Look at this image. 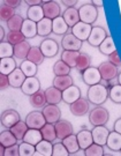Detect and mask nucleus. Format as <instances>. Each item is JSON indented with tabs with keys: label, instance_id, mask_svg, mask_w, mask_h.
Instances as JSON below:
<instances>
[{
	"label": "nucleus",
	"instance_id": "de8ad7c7",
	"mask_svg": "<svg viewBox=\"0 0 121 156\" xmlns=\"http://www.w3.org/2000/svg\"><path fill=\"white\" fill-rule=\"evenodd\" d=\"M109 97L112 102L121 104V86L120 84H114L112 86L109 90Z\"/></svg>",
	"mask_w": 121,
	"mask_h": 156
},
{
	"label": "nucleus",
	"instance_id": "3c124183",
	"mask_svg": "<svg viewBox=\"0 0 121 156\" xmlns=\"http://www.w3.org/2000/svg\"><path fill=\"white\" fill-rule=\"evenodd\" d=\"M14 15H15L14 8H12V7H9V6H7V5L1 6V8H0V19H1L2 21L8 22Z\"/></svg>",
	"mask_w": 121,
	"mask_h": 156
},
{
	"label": "nucleus",
	"instance_id": "c03bdc74",
	"mask_svg": "<svg viewBox=\"0 0 121 156\" xmlns=\"http://www.w3.org/2000/svg\"><path fill=\"white\" fill-rule=\"evenodd\" d=\"M14 56V45L8 42H1L0 43V59L4 58H13Z\"/></svg>",
	"mask_w": 121,
	"mask_h": 156
},
{
	"label": "nucleus",
	"instance_id": "79ce46f5",
	"mask_svg": "<svg viewBox=\"0 0 121 156\" xmlns=\"http://www.w3.org/2000/svg\"><path fill=\"white\" fill-rule=\"evenodd\" d=\"M23 22H24V19H23L21 15L15 14V15L7 22V27L9 29V31H21Z\"/></svg>",
	"mask_w": 121,
	"mask_h": 156
},
{
	"label": "nucleus",
	"instance_id": "58836bf2",
	"mask_svg": "<svg viewBox=\"0 0 121 156\" xmlns=\"http://www.w3.org/2000/svg\"><path fill=\"white\" fill-rule=\"evenodd\" d=\"M40 132H42V135H43V139L44 140L53 142L57 139V131H55L54 124L46 123L43 127L40 128Z\"/></svg>",
	"mask_w": 121,
	"mask_h": 156
},
{
	"label": "nucleus",
	"instance_id": "a18cd8bd",
	"mask_svg": "<svg viewBox=\"0 0 121 156\" xmlns=\"http://www.w3.org/2000/svg\"><path fill=\"white\" fill-rule=\"evenodd\" d=\"M23 41H26V37L23 36V34L21 31H9L6 36V42L11 43L14 46L22 43Z\"/></svg>",
	"mask_w": 121,
	"mask_h": 156
},
{
	"label": "nucleus",
	"instance_id": "4468645a",
	"mask_svg": "<svg viewBox=\"0 0 121 156\" xmlns=\"http://www.w3.org/2000/svg\"><path fill=\"white\" fill-rule=\"evenodd\" d=\"M92 138H94V142L95 144H98L100 146H106V142H107V138H109V134H110V131L107 129V127L105 125H100V126H94L92 131Z\"/></svg>",
	"mask_w": 121,
	"mask_h": 156
},
{
	"label": "nucleus",
	"instance_id": "9d476101",
	"mask_svg": "<svg viewBox=\"0 0 121 156\" xmlns=\"http://www.w3.org/2000/svg\"><path fill=\"white\" fill-rule=\"evenodd\" d=\"M39 48H40V50H42L45 58H53L59 52V45H58V43L55 42L54 39L52 38L44 39L40 43Z\"/></svg>",
	"mask_w": 121,
	"mask_h": 156
},
{
	"label": "nucleus",
	"instance_id": "a211bd4d",
	"mask_svg": "<svg viewBox=\"0 0 121 156\" xmlns=\"http://www.w3.org/2000/svg\"><path fill=\"white\" fill-rule=\"evenodd\" d=\"M45 98H46V104H53L58 105L62 101V91L59 90L55 87H50L47 89H45Z\"/></svg>",
	"mask_w": 121,
	"mask_h": 156
},
{
	"label": "nucleus",
	"instance_id": "37998d69",
	"mask_svg": "<svg viewBox=\"0 0 121 156\" xmlns=\"http://www.w3.org/2000/svg\"><path fill=\"white\" fill-rule=\"evenodd\" d=\"M71 67L67 65L66 62H64L62 60H58L53 66V73L55 76H61V75H69L71 73Z\"/></svg>",
	"mask_w": 121,
	"mask_h": 156
},
{
	"label": "nucleus",
	"instance_id": "5fc2aeb1",
	"mask_svg": "<svg viewBox=\"0 0 121 156\" xmlns=\"http://www.w3.org/2000/svg\"><path fill=\"white\" fill-rule=\"evenodd\" d=\"M109 62H110L111 64H113L114 66L121 67V59H120V57H119L118 51L113 52L112 55H110V56H109Z\"/></svg>",
	"mask_w": 121,
	"mask_h": 156
},
{
	"label": "nucleus",
	"instance_id": "ddd939ff",
	"mask_svg": "<svg viewBox=\"0 0 121 156\" xmlns=\"http://www.w3.org/2000/svg\"><path fill=\"white\" fill-rule=\"evenodd\" d=\"M98 69L100 73V76H102V80H105V81H111L118 75V67L114 66L113 64H111L110 62H102L99 65Z\"/></svg>",
	"mask_w": 121,
	"mask_h": 156
},
{
	"label": "nucleus",
	"instance_id": "a19ab883",
	"mask_svg": "<svg viewBox=\"0 0 121 156\" xmlns=\"http://www.w3.org/2000/svg\"><path fill=\"white\" fill-rule=\"evenodd\" d=\"M30 98V104L35 108H42V106H45L46 104V98H45V91L43 90H39L37 93H35L33 95L29 96Z\"/></svg>",
	"mask_w": 121,
	"mask_h": 156
},
{
	"label": "nucleus",
	"instance_id": "13d9d810",
	"mask_svg": "<svg viewBox=\"0 0 121 156\" xmlns=\"http://www.w3.org/2000/svg\"><path fill=\"white\" fill-rule=\"evenodd\" d=\"M24 4H27L29 7L31 6H42L43 5V0H26L23 1Z\"/></svg>",
	"mask_w": 121,
	"mask_h": 156
},
{
	"label": "nucleus",
	"instance_id": "393cba45",
	"mask_svg": "<svg viewBox=\"0 0 121 156\" xmlns=\"http://www.w3.org/2000/svg\"><path fill=\"white\" fill-rule=\"evenodd\" d=\"M107 148L113 151H121V134L112 131L109 134L107 138V142H106Z\"/></svg>",
	"mask_w": 121,
	"mask_h": 156
},
{
	"label": "nucleus",
	"instance_id": "f8f14e48",
	"mask_svg": "<svg viewBox=\"0 0 121 156\" xmlns=\"http://www.w3.org/2000/svg\"><path fill=\"white\" fill-rule=\"evenodd\" d=\"M107 36L109 35H107V33H106V30L104 28H102V27H94L92 30H91L90 36H89L88 43L91 46L99 48V45L104 42Z\"/></svg>",
	"mask_w": 121,
	"mask_h": 156
},
{
	"label": "nucleus",
	"instance_id": "0e129e2a",
	"mask_svg": "<svg viewBox=\"0 0 121 156\" xmlns=\"http://www.w3.org/2000/svg\"><path fill=\"white\" fill-rule=\"evenodd\" d=\"M5 39V29L4 27H0V42H4Z\"/></svg>",
	"mask_w": 121,
	"mask_h": 156
},
{
	"label": "nucleus",
	"instance_id": "6ab92c4d",
	"mask_svg": "<svg viewBox=\"0 0 121 156\" xmlns=\"http://www.w3.org/2000/svg\"><path fill=\"white\" fill-rule=\"evenodd\" d=\"M81 97V90L76 86H71L69 88H67L66 90L62 91V101L66 103V104H72L75 101H77Z\"/></svg>",
	"mask_w": 121,
	"mask_h": 156
},
{
	"label": "nucleus",
	"instance_id": "7c9ffc66",
	"mask_svg": "<svg viewBox=\"0 0 121 156\" xmlns=\"http://www.w3.org/2000/svg\"><path fill=\"white\" fill-rule=\"evenodd\" d=\"M73 86V79L71 75H61V76H55L53 80V87L58 88L59 90L64 91L67 88Z\"/></svg>",
	"mask_w": 121,
	"mask_h": 156
},
{
	"label": "nucleus",
	"instance_id": "423d86ee",
	"mask_svg": "<svg viewBox=\"0 0 121 156\" xmlns=\"http://www.w3.org/2000/svg\"><path fill=\"white\" fill-rule=\"evenodd\" d=\"M89 109H90V102L88 101V98H83V97H80L77 101H75L74 103H72L69 105V110L72 112L74 116L76 117H83L85 116L89 112Z\"/></svg>",
	"mask_w": 121,
	"mask_h": 156
},
{
	"label": "nucleus",
	"instance_id": "e433bc0d",
	"mask_svg": "<svg viewBox=\"0 0 121 156\" xmlns=\"http://www.w3.org/2000/svg\"><path fill=\"white\" fill-rule=\"evenodd\" d=\"M98 49L100 51V53H103L105 56H110L113 52H116V44H114V41L112 38V36H107L105 38L104 42L99 45Z\"/></svg>",
	"mask_w": 121,
	"mask_h": 156
},
{
	"label": "nucleus",
	"instance_id": "b1692460",
	"mask_svg": "<svg viewBox=\"0 0 121 156\" xmlns=\"http://www.w3.org/2000/svg\"><path fill=\"white\" fill-rule=\"evenodd\" d=\"M21 33L23 34V36L26 38H33L36 37L38 34H37V23L29 20V19H26L24 22H23L22 29H21Z\"/></svg>",
	"mask_w": 121,
	"mask_h": 156
},
{
	"label": "nucleus",
	"instance_id": "20e7f679",
	"mask_svg": "<svg viewBox=\"0 0 121 156\" xmlns=\"http://www.w3.org/2000/svg\"><path fill=\"white\" fill-rule=\"evenodd\" d=\"M92 28H94L92 24L83 23L80 21V22L77 23V24H75L72 28V34L76 38L80 39V41H82V42H88L89 36H90V34H91Z\"/></svg>",
	"mask_w": 121,
	"mask_h": 156
},
{
	"label": "nucleus",
	"instance_id": "1a4fd4ad",
	"mask_svg": "<svg viewBox=\"0 0 121 156\" xmlns=\"http://www.w3.org/2000/svg\"><path fill=\"white\" fill-rule=\"evenodd\" d=\"M82 41L76 38L72 33L64 35V37L61 39V45L64 50L66 51H80L82 48Z\"/></svg>",
	"mask_w": 121,
	"mask_h": 156
},
{
	"label": "nucleus",
	"instance_id": "0eeeda50",
	"mask_svg": "<svg viewBox=\"0 0 121 156\" xmlns=\"http://www.w3.org/2000/svg\"><path fill=\"white\" fill-rule=\"evenodd\" d=\"M82 79L83 82L85 84L90 86H94V84H98L102 82V76H100V73L97 67L90 66L89 68H87L85 71L82 72Z\"/></svg>",
	"mask_w": 121,
	"mask_h": 156
},
{
	"label": "nucleus",
	"instance_id": "603ef678",
	"mask_svg": "<svg viewBox=\"0 0 121 156\" xmlns=\"http://www.w3.org/2000/svg\"><path fill=\"white\" fill-rule=\"evenodd\" d=\"M52 156H69V151H67V148L62 142L54 144L53 145V154Z\"/></svg>",
	"mask_w": 121,
	"mask_h": 156
},
{
	"label": "nucleus",
	"instance_id": "a878e982",
	"mask_svg": "<svg viewBox=\"0 0 121 156\" xmlns=\"http://www.w3.org/2000/svg\"><path fill=\"white\" fill-rule=\"evenodd\" d=\"M80 51H64L61 53V60L66 62L71 68H75L77 64V59L80 57Z\"/></svg>",
	"mask_w": 121,
	"mask_h": 156
},
{
	"label": "nucleus",
	"instance_id": "2f4dec72",
	"mask_svg": "<svg viewBox=\"0 0 121 156\" xmlns=\"http://www.w3.org/2000/svg\"><path fill=\"white\" fill-rule=\"evenodd\" d=\"M61 142L65 145V147L67 148V151H69V155H72L73 153H75L80 149V145H78V141H77L76 134H71L66 136L65 139L61 140Z\"/></svg>",
	"mask_w": 121,
	"mask_h": 156
},
{
	"label": "nucleus",
	"instance_id": "4be33fe9",
	"mask_svg": "<svg viewBox=\"0 0 121 156\" xmlns=\"http://www.w3.org/2000/svg\"><path fill=\"white\" fill-rule=\"evenodd\" d=\"M64 20L66 21V23L68 24L69 28H73L75 24L80 22V14H78V9H76L75 7H71V8H67L66 11L64 12L62 14Z\"/></svg>",
	"mask_w": 121,
	"mask_h": 156
},
{
	"label": "nucleus",
	"instance_id": "7ed1b4c3",
	"mask_svg": "<svg viewBox=\"0 0 121 156\" xmlns=\"http://www.w3.org/2000/svg\"><path fill=\"white\" fill-rule=\"evenodd\" d=\"M78 14H80L81 22L88 23V24H94L98 17L97 8L91 4H85V5L81 6L78 9Z\"/></svg>",
	"mask_w": 121,
	"mask_h": 156
},
{
	"label": "nucleus",
	"instance_id": "680f3d73",
	"mask_svg": "<svg viewBox=\"0 0 121 156\" xmlns=\"http://www.w3.org/2000/svg\"><path fill=\"white\" fill-rule=\"evenodd\" d=\"M90 4H91V5H94L96 8H97V7H102V6L104 5L103 0H94V1H91Z\"/></svg>",
	"mask_w": 121,
	"mask_h": 156
},
{
	"label": "nucleus",
	"instance_id": "09e8293b",
	"mask_svg": "<svg viewBox=\"0 0 121 156\" xmlns=\"http://www.w3.org/2000/svg\"><path fill=\"white\" fill-rule=\"evenodd\" d=\"M104 148L98 144H92L85 149V156H104Z\"/></svg>",
	"mask_w": 121,
	"mask_h": 156
},
{
	"label": "nucleus",
	"instance_id": "4d7b16f0",
	"mask_svg": "<svg viewBox=\"0 0 121 156\" xmlns=\"http://www.w3.org/2000/svg\"><path fill=\"white\" fill-rule=\"evenodd\" d=\"M22 2L23 1H21V0H5V1H4V5L9 6L12 8H16V7H19Z\"/></svg>",
	"mask_w": 121,
	"mask_h": 156
},
{
	"label": "nucleus",
	"instance_id": "69168bd1",
	"mask_svg": "<svg viewBox=\"0 0 121 156\" xmlns=\"http://www.w3.org/2000/svg\"><path fill=\"white\" fill-rule=\"evenodd\" d=\"M5 149H6L5 146H2L0 144V156H5Z\"/></svg>",
	"mask_w": 121,
	"mask_h": 156
},
{
	"label": "nucleus",
	"instance_id": "338daca9",
	"mask_svg": "<svg viewBox=\"0 0 121 156\" xmlns=\"http://www.w3.org/2000/svg\"><path fill=\"white\" fill-rule=\"evenodd\" d=\"M118 84H120L121 86V73L118 75Z\"/></svg>",
	"mask_w": 121,
	"mask_h": 156
},
{
	"label": "nucleus",
	"instance_id": "bf43d9fd",
	"mask_svg": "<svg viewBox=\"0 0 121 156\" xmlns=\"http://www.w3.org/2000/svg\"><path fill=\"white\" fill-rule=\"evenodd\" d=\"M61 4H64L65 6H67L68 8H71V7H74V5H76L77 4V0H62L61 1Z\"/></svg>",
	"mask_w": 121,
	"mask_h": 156
},
{
	"label": "nucleus",
	"instance_id": "f3484780",
	"mask_svg": "<svg viewBox=\"0 0 121 156\" xmlns=\"http://www.w3.org/2000/svg\"><path fill=\"white\" fill-rule=\"evenodd\" d=\"M55 131H57V139L62 140L66 136L73 134V125L68 120H59L54 124Z\"/></svg>",
	"mask_w": 121,
	"mask_h": 156
},
{
	"label": "nucleus",
	"instance_id": "cd10ccee",
	"mask_svg": "<svg viewBox=\"0 0 121 156\" xmlns=\"http://www.w3.org/2000/svg\"><path fill=\"white\" fill-rule=\"evenodd\" d=\"M43 140V135L40 129H35V128H29L27 131V133L23 138V141H26L28 144L36 146L37 144H39Z\"/></svg>",
	"mask_w": 121,
	"mask_h": 156
},
{
	"label": "nucleus",
	"instance_id": "c756f323",
	"mask_svg": "<svg viewBox=\"0 0 121 156\" xmlns=\"http://www.w3.org/2000/svg\"><path fill=\"white\" fill-rule=\"evenodd\" d=\"M52 28H53V34H55V35H66V34H68L67 31H68L69 27L61 15V16L52 20Z\"/></svg>",
	"mask_w": 121,
	"mask_h": 156
},
{
	"label": "nucleus",
	"instance_id": "dca6fc26",
	"mask_svg": "<svg viewBox=\"0 0 121 156\" xmlns=\"http://www.w3.org/2000/svg\"><path fill=\"white\" fill-rule=\"evenodd\" d=\"M21 90L24 95L31 96L35 93H37L40 90V82L36 76H31V78H27L24 83L21 87Z\"/></svg>",
	"mask_w": 121,
	"mask_h": 156
},
{
	"label": "nucleus",
	"instance_id": "f03ea898",
	"mask_svg": "<svg viewBox=\"0 0 121 156\" xmlns=\"http://www.w3.org/2000/svg\"><path fill=\"white\" fill-rule=\"evenodd\" d=\"M109 118H110L109 111L103 106H97L89 113V122L92 126L105 125L109 122Z\"/></svg>",
	"mask_w": 121,
	"mask_h": 156
},
{
	"label": "nucleus",
	"instance_id": "49530a36",
	"mask_svg": "<svg viewBox=\"0 0 121 156\" xmlns=\"http://www.w3.org/2000/svg\"><path fill=\"white\" fill-rule=\"evenodd\" d=\"M90 64H91V59L90 57L87 55V53H80V57L77 59V64H76V68L77 71H85L87 68L90 67Z\"/></svg>",
	"mask_w": 121,
	"mask_h": 156
},
{
	"label": "nucleus",
	"instance_id": "aec40b11",
	"mask_svg": "<svg viewBox=\"0 0 121 156\" xmlns=\"http://www.w3.org/2000/svg\"><path fill=\"white\" fill-rule=\"evenodd\" d=\"M8 79H9V84H11L12 88H20L22 87V84L24 83L27 76L24 75V73L21 71V68L19 67L16 69H14L13 72L8 75Z\"/></svg>",
	"mask_w": 121,
	"mask_h": 156
},
{
	"label": "nucleus",
	"instance_id": "5701e85b",
	"mask_svg": "<svg viewBox=\"0 0 121 156\" xmlns=\"http://www.w3.org/2000/svg\"><path fill=\"white\" fill-rule=\"evenodd\" d=\"M52 154H53L52 142L43 139L39 144L36 145V151L33 156H52Z\"/></svg>",
	"mask_w": 121,
	"mask_h": 156
},
{
	"label": "nucleus",
	"instance_id": "052dcab7",
	"mask_svg": "<svg viewBox=\"0 0 121 156\" xmlns=\"http://www.w3.org/2000/svg\"><path fill=\"white\" fill-rule=\"evenodd\" d=\"M113 131L121 134V118L116 119V122L114 123V126H113Z\"/></svg>",
	"mask_w": 121,
	"mask_h": 156
},
{
	"label": "nucleus",
	"instance_id": "4c0bfd02",
	"mask_svg": "<svg viewBox=\"0 0 121 156\" xmlns=\"http://www.w3.org/2000/svg\"><path fill=\"white\" fill-rule=\"evenodd\" d=\"M0 144L2 146H5V147H9V146L20 144V142L16 139V136L12 133V131L8 128L4 132H1V134H0Z\"/></svg>",
	"mask_w": 121,
	"mask_h": 156
},
{
	"label": "nucleus",
	"instance_id": "c85d7f7f",
	"mask_svg": "<svg viewBox=\"0 0 121 156\" xmlns=\"http://www.w3.org/2000/svg\"><path fill=\"white\" fill-rule=\"evenodd\" d=\"M27 16L29 20L38 23L39 21H42L45 17L43 7L42 6H31V7H29L27 11Z\"/></svg>",
	"mask_w": 121,
	"mask_h": 156
},
{
	"label": "nucleus",
	"instance_id": "6e6d98bb",
	"mask_svg": "<svg viewBox=\"0 0 121 156\" xmlns=\"http://www.w3.org/2000/svg\"><path fill=\"white\" fill-rule=\"evenodd\" d=\"M9 79H8V75L6 74H0V88L1 89H7L9 87Z\"/></svg>",
	"mask_w": 121,
	"mask_h": 156
},
{
	"label": "nucleus",
	"instance_id": "864d4df0",
	"mask_svg": "<svg viewBox=\"0 0 121 156\" xmlns=\"http://www.w3.org/2000/svg\"><path fill=\"white\" fill-rule=\"evenodd\" d=\"M5 156H20V144L6 147Z\"/></svg>",
	"mask_w": 121,
	"mask_h": 156
},
{
	"label": "nucleus",
	"instance_id": "412c9836",
	"mask_svg": "<svg viewBox=\"0 0 121 156\" xmlns=\"http://www.w3.org/2000/svg\"><path fill=\"white\" fill-rule=\"evenodd\" d=\"M77 136V141H78V145H80V148L82 149H87L89 146L94 144V138H92V133L91 131L89 129H81L78 133L76 134Z\"/></svg>",
	"mask_w": 121,
	"mask_h": 156
},
{
	"label": "nucleus",
	"instance_id": "ea45409f",
	"mask_svg": "<svg viewBox=\"0 0 121 156\" xmlns=\"http://www.w3.org/2000/svg\"><path fill=\"white\" fill-rule=\"evenodd\" d=\"M37 65L31 62L30 60H23L20 65V68L21 71L24 73V75L27 78H31V76H36L37 74Z\"/></svg>",
	"mask_w": 121,
	"mask_h": 156
},
{
	"label": "nucleus",
	"instance_id": "e2e57ef3",
	"mask_svg": "<svg viewBox=\"0 0 121 156\" xmlns=\"http://www.w3.org/2000/svg\"><path fill=\"white\" fill-rule=\"evenodd\" d=\"M71 156H85V151H84V149H82V148H80L77 151L73 153Z\"/></svg>",
	"mask_w": 121,
	"mask_h": 156
},
{
	"label": "nucleus",
	"instance_id": "9b49d317",
	"mask_svg": "<svg viewBox=\"0 0 121 156\" xmlns=\"http://www.w3.org/2000/svg\"><path fill=\"white\" fill-rule=\"evenodd\" d=\"M43 115H44L46 123L55 124L60 120L61 118V111L59 106L53 105V104H46L43 108Z\"/></svg>",
	"mask_w": 121,
	"mask_h": 156
},
{
	"label": "nucleus",
	"instance_id": "473e14b6",
	"mask_svg": "<svg viewBox=\"0 0 121 156\" xmlns=\"http://www.w3.org/2000/svg\"><path fill=\"white\" fill-rule=\"evenodd\" d=\"M9 129L12 131V133L16 136V139L19 140V142H22L23 138H24V135H26L27 131L29 129V127H28V125L26 122L20 120V122L15 124L14 126H12Z\"/></svg>",
	"mask_w": 121,
	"mask_h": 156
},
{
	"label": "nucleus",
	"instance_id": "2eb2a0df",
	"mask_svg": "<svg viewBox=\"0 0 121 156\" xmlns=\"http://www.w3.org/2000/svg\"><path fill=\"white\" fill-rule=\"evenodd\" d=\"M21 120L19 112L9 109V110H6L1 113V125L5 126L6 128H11L12 126H14L16 123H19Z\"/></svg>",
	"mask_w": 121,
	"mask_h": 156
},
{
	"label": "nucleus",
	"instance_id": "72a5a7b5",
	"mask_svg": "<svg viewBox=\"0 0 121 156\" xmlns=\"http://www.w3.org/2000/svg\"><path fill=\"white\" fill-rule=\"evenodd\" d=\"M30 49H31V46L29 44V42L23 41L22 43L14 46V57L17 59H27Z\"/></svg>",
	"mask_w": 121,
	"mask_h": 156
},
{
	"label": "nucleus",
	"instance_id": "f257e3e1",
	"mask_svg": "<svg viewBox=\"0 0 121 156\" xmlns=\"http://www.w3.org/2000/svg\"><path fill=\"white\" fill-rule=\"evenodd\" d=\"M88 101L94 105H102L109 98V90L102 83L90 86L87 94Z\"/></svg>",
	"mask_w": 121,
	"mask_h": 156
},
{
	"label": "nucleus",
	"instance_id": "6e6552de",
	"mask_svg": "<svg viewBox=\"0 0 121 156\" xmlns=\"http://www.w3.org/2000/svg\"><path fill=\"white\" fill-rule=\"evenodd\" d=\"M43 11H44V15L46 19L50 20H54L57 17L61 16L60 14V6L58 5L57 1H52V0H43Z\"/></svg>",
	"mask_w": 121,
	"mask_h": 156
},
{
	"label": "nucleus",
	"instance_id": "f704fd0d",
	"mask_svg": "<svg viewBox=\"0 0 121 156\" xmlns=\"http://www.w3.org/2000/svg\"><path fill=\"white\" fill-rule=\"evenodd\" d=\"M45 57L43 55V52L40 50L39 46H31V49L29 51V55L27 57V60H30L31 62L36 64L37 66L40 65L42 62H44Z\"/></svg>",
	"mask_w": 121,
	"mask_h": 156
},
{
	"label": "nucleus",
	"instance_id": "c9c22d12",
	"mask_svg": "<svg viewBox=\"0 0 121 156\" xmlns=\"http://www.w3.org/2000/svg\"><path fill=\"white\" fill-rule=\"evenodd\" d=\"M16 62L13 58L0 59V74L9 75L14 69H16Z\"/></svg>",
	"mask_w": 121,
	"mask_h": 156
},
{
	"label": "nucleus",
	"instance_id": "8fccbe9b",
	"mask_svg": "<svg viewBox=\"0 0 121 156\" xmlns=\"http://www.w3.org/2000/svg\"><path fill=\"white\" fill-rule=\"evenodd\" d=\"M36 151V146L28 144L26 141L20 142V156H33Z\"/></svg>",
	"mask_w": 121,
	"mask_h": 156
},
{
	"label": "nucleus",
	"instance_id": "bb28decb",
	"mask_svg": "<svg viewBox=\"0 0 121 156\" xmlns=\"http://www.w3.org/2000/svg\"><path fill=\"white\" fill-rule=\"evenodd\" d=\"M51 33H53L52 20L44 17L42 21H39V22L37 23V34H38V36L47 37Z\"/></svg>",
	"mask_w": 121,
	"mask_h": 156
},
{
	"label": "nucleus",
	"instance_id": "39448f33",
	"mask_svg": "<svg viewBox=\"0 0 121 156\" xmlns=\"http://www.w3.org/2000/svg\"><path fill=\"white\" fill-rule=\"evenodd\" d=\"M26 123H27L29 128H35V129H40V128L46 124L43 112L39 111H33L29 112L26 118Z\"/></svg>",
	"mask_w": 121,
	"mask_h": 156
}]
</instances>
